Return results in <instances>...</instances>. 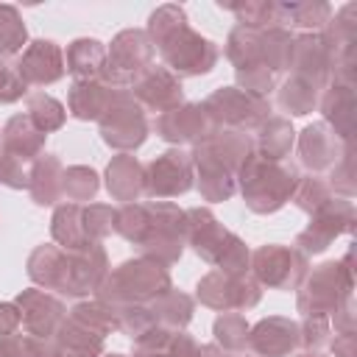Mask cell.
<instances>
[{"label": "cell", "mask_w": 357, "mask_h": 357, "mask_svg": "<svg viewBox=\"0 0 357 357\" xmlns=\"http://www.w3.org/2000/svg\"><path fill=\"white\" fill-rule=\"evenodd\" d=\"M151 31H159V47L165 59L173 64V70L184 73H206L215 61V47L212 42L195 36L184 25V11L173 6V20H165L162 8L151 17Z\"/></svg>", "instance_id": "6da1fadb"}, {"label": "cell", "mask_w": 357, "mask_h": 357, "mask_svg": "<svg viewBox=\"0 0 357 357\" xmlns=\"http://www.w3.org/2000/svg\"><path fill=\"white\" fill-rule=\"evenodd\" d=\"M184 153H165L159 162L151 165V192H162V195H173V192H184L190 187V167L187 159H181Z\"/></svg>", "instance_id": "3957f363"}, {"label": "cell", "mask_w": 357, "mask_h": 357, "mask_svg": "<svg viewBox=\"0 0 357 357\" xmlns=\"http://www.w3.org/2000/svg\"><path fill=\"white\" fill-rule=\"evenodd\" d=\"M25 92V81L17 70L0 64V100H14Z\"/></svg>", "instance_id": "ba28073f"}, {"label": "cell", "mask_w": 357, "mask_h": 357, "mask_svg": "<svg viewBox=\"0 0 357 357\" xmlns=\"http://www.w3.org/2000/svg\"><path fill=\"white\" fill-rule=\"evenodd\" d=\"M201 112L204 109H198V106H187L178 114H170V120H176V123L173 126H165L162 123V137L165 139H190V137H195L192 131H198Z\"/></svg>", "instance_id": "52a82bcc"}, {"label": "cell", "mask_w": 357, "mask_h": 357, "mask_svg": "<svg viewBox=\"0 0 357 357\" xmlns=\"http://www.w3.org/2000/svg\"><path fill=\"white\" fill-rule=\"evenodd\" d=\"M67 61H70V70H73V73L89 75V73H95L98 67H103V47H100V42H95V39H78V42L70 47Z\"/></svg>", "instance_id": "5b68a950"}, {"label": "cell", "mask_w": 357, "mask_h": 357, "mask_svg": "<svg viewBox=\"0 0 357 357\" xmlns=\"http://www.w3.org/2000/svg\"><path fill=\"white\" fill-rule=\"evenodd\" d=\"M287 11H290L296 25H312L315 28V25H321L326 20L329 6H290Z\"/></svg>", "instance_id": "9c48e42d"}, {"label": "cell", "mask_w": 357, "mask_h": 357, "mask_svg": "<svg viewBox=\"0 0 357 357\" xmlns=\"http://www.w3.org/2000/svg\"><path fill=\"white\" fill-rule=\"evenodd\" d=\"M25 39V28L11 6H0V53H14Z\"/></svg>", "instance_id": "8992f818"}, {"label": "cell", "mask_w": 357, "mask_h": 357, "mask_svg": "<svg viewBox=\"0 0 357 357\" xmlns=\"http://www.w3.org/2000/svg\"><path fill=\"white\" fill-rule=\"evenodd\" d=\"M22 81H56L61 75V53L53 42H33L20 61Z\"/></svg>", "instance_id": "7a4b0ae2"}, {"label": "cell", "mask_w": 357, "mask_h": 357, "mask_svg": "<svg viewBox=\"0 0 357 357\" xmlns=\"http://www.w3.org/2000/svg\"><path fill=\"white\" fill-rule=\"evenodd\" d=\"M148 56H151V47H148L145 33L126 31V33L117 36V42H114V47H112L109 70L114 67V73H117V78H120V75H126L128 67H134V64H145ZM134 70H137V67H134Z\"/></svg>", "instance_id": "277c9868"}]
</instances>
